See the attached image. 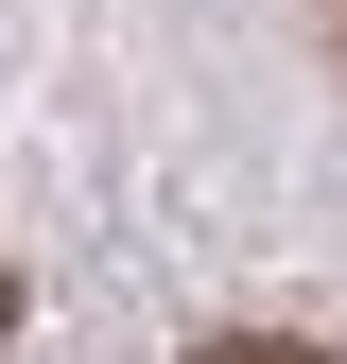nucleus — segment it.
<instances>
[{"label": "nucleus", "mask_w": 347, "mask_h": 364, "mask_svg": "<svg viewBox=\"0 0 347 364\" xmlns=\"http://www.w3.org/2000/svg\"><path fill=\"white\" fill-rule=\"evenodd\" d=\"M0 312H18V278H0Z\"/></svg>", "instance_id": "f03ea898"}, {"label": "nucleus", "mask_w": 347, "mask_h": 364, "mask_svg": "<svg viewBox=\"0 0 347 364\" xmlns=\"http://www.w3.org/2000/svg\"><path fill=\"white\" fill-rule=\"evenodd\" d=\"M191 364H330V347H295V330H226V347H191Z\"/></svg>", "instance_id": "f257e3e1"}]
</instances>
